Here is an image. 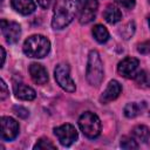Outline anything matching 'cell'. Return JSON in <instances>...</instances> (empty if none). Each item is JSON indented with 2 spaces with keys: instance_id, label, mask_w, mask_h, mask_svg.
<instances>
[{
  "instance_id": "obj_1",
  "label": "cell",
  "mask_w": 150,
  "mask_h": 150,
  "mask_svg": "<svg viewBox=\"0 0 150 150\" xmlns=\"http://www.w3.org/2000/svg\"><path fill=\"white\" fill-rule=\"evenodd\" d=\"M83 0H56L53 12L52 26L54 29H62L76 16Z\"/></svg>"
},
{
  "instance_id": "obj_2",
  "label": "cell",
  "mask_w": 150,
  "mask_h": 150,
  "mask_svg": "<svg viewBox=\"0 0 150 150\" xmlns=\"http://www.w3.org/2000/svg\"><path fill=\"white\" fill-rule=\"evenodd\" d=\"M50 49V42L43 35H32L23 43V53L28 57L42 59L45 57Z\"/></svg>"
},
{
  "instance_id": "obj_3",
  "label": "cell",
  "mask_w": 150,
  "mask_h": 150,
  "mask_svg": "<svg viewBox=\"0 0 150 150\" xmlns=\"http://www.w3.org/2000/svg\"><path fill=\"white\" fill-rule=\"evenodd\" d=\"M103 63L100 57V54L96 50H91L88 55V63H87V81L90 86L98 87L103 81Z\"/></svg>"
},
{
  "instance_id": "obj_4",
  "label": "cell",
  "mask_w": 150,
  "mask_h": 150,
  "mask_svg": "<svg viewBox=\"0 0 150 150\" xmlns=\"http://www.w3.org/2000/svg\"><path fill=\"white\" fill-rule=\"evenodd\" d=\"M79 127L88 138H96L101 134V121L91 111H86L80 116Z\"/></svg>"
},
{
  "instance_id": "obj_5",
  "label": "cell",
  "mask_w": 150,
  "mask_h": 150,
  "mask_svg": "<svg viewBox=\"0 0 150 150\" xmlns=\"http://www.w3.org/2000/svg\"><path fill=\"white\" fill-rule=\"evenodd\" d=\"M54 76H55L57 84L63 90H66L68 93L75 91V83H74L73 79L70 77L69 67L66 63H60L56 66V68L54 70Z\"/></svg>"
},
{
  "instance_id": "obj_6",
  "label": "cell",
  "mask_w": 150,
  "mask_h": 150,
  "mask_svg": "<svg viewBox=\"0 0 150 150\" xmlns=\"http://www.w3.org/2000/svg\"><path fill=\"white\" fill-rule=\"evenodd\" d=\"M54 134L57 137L59 142L63 145V146H69L71 145L76 139H77V131L75 129L74 125L71 124H62L57 128L54 129Z\"/></svg>"
},
{
  "instance_id": "obj_7",
  "label": "cell",
  "mask_w": 150,
  "mask_h": 150,
  "mask_svg": "<svg viewBox=\"0 0 150 150\" xmlns=\"http://www.w3.org/2000/svg\"><path fill=\"white\" fill-rule=\"evenodd\" d=\"M1 33L7 43H15L21 34V27L19 23L14 21H7L5 19L1 20Z\"/></svg>"
},
{
  "instance_id": "obj_8",
  "label": "cell",
  "mask_w": 150,
  "mask_h": 150,
  "mask_svg": "<svg viewBox=\"0 0 150 150\" xmlns=\"http://www.w3.org/2000/svg\"><path fill=\"white\" fill-rule=\"evenodd\" d=\"M19 134L18 122L8 116L1 117V138L4 141H12Z\"/></svg>"
},
{
  "instance_id": "obj_9",
  "label": "cell",
  "mask_w": 150,
  "mask_h": 150,
  "mask_svg": "<svg viewBox=\"0 0 150 150\" xmlns=\"http://www.w3.org/2000/svg\"><path fill=\"white\" fill-rule=\"evenodd\" d=\"M138 68V60L135 59V57H125L123 59L118 66H117V71L121 76L123 77H127V79H134L135 74H136V70Z\"/></svg>"
},
{
  "instance_id": "obj_10",
  "label": "cell",
  "mask_w": 150,
  "mask_h": 150,
  "mask_svg": "<svg viewBox=\"0 0 150 150\" xmlns=\"http://www.w3.org/2000/svg\"><path fill=\"white\" fill-rule=\"evenodd\" d=\"M97 8H98L97 0H86L84 5H83V8L81 11L80 23L87 25V23L91 22L95 19V16H96Z\"/></svg>"
},
{
  "instance_id": "obj_11",
  "label": "cell",
  "mask_w": 150,
  "mask_h": 150,
  "mask_svg": "<svg viewBox=\"0 0 150 150\" xmlns=\"http://www.w3.org/2000/svg\"><path fill=\"white\" fill-rule=\"evenodd\" d=\"M121 91H122L121 84L116 80H112V81H110L108 83V87L102 93V95L100 97V101L102 103H109V102L116 100L118 97V95L121 94Z\"/></svg>"
},
{
  "instance_id": "obj_12",
  "label": "cell",
  "mask_w": 150,
  "mask_h": 150,
  "mask_svg": "<svg viewBox=\"0 0 150 150\" xmlns=\"http://www.w3.org/2000/svg\"><path fill=\"white\" fill-rule=\"evenodd\" d=\"M29 74L32 80L38 84H45L48 81L47 70L40 63H32L29 66Z\"/></svg>"
},
{
  "instance_id": "obj_13",
  "label": "cell",
  "mask_w": 150,
  "mask_h": 150,
  "mask_svg": "<svg viewBox=\"0 0 150 150\" xmlns=\"http://www.w3.org/2000/svg\"><path fill=\"white\" fill-rule=\"evenodd\" d=\"M11 4L12 7L22 15H29L36 8L35 2L33 0H12Z\"/></svg>"
},
{
  "instance_id": "obj_14",
  "label": "cell",
  "mask_w": 150,
  "mask_h": 150,
  "mask_svg": "<svg viewBox=\"0 0 150 150\" xmlns=\"http://www.w3.org/2000/svg\"><path fill=\"white\" fill-rule=\"evenodd\" d=\"M14 94L18 98L25 100V101H32L35 98L36 94L35 90L23 83H16L14 84Z\"/></svg>"
},
{
  "instance_id": "obj_15",
  "label": "cell",
  "mask_w": 150,
  "mask_h": 150,
  "mask_svg": "<svg viewBox=\"0 0 150 150\" xmlns=\"http://www.w3.org/2000/svg\"><path fill=\"white\" fill-rule=\"evenodd\" d=\"M103 16H104V20H105L107 22L114 25V23L121 21V19H122V13H121V11H120L117 7H115V6H112V5H109V6L105 8V11H104Z\"/></svg>"
},
{
  "instance_id": "obj_16",
  "label": "cell",
  "mask_w": 150,
  "mask_h": 150,
  "mask_svg": "<svg viewBox=\"0 0 150 150\" xmlns=\"http://www.w3.org/2000/svg\"><path fill=\"white\" fill-rule=\"evenodd\" d=\"M131 136L134 139L142 142V143H145L150 138V130L145 125H136L131 131Z\"/></svg>"
},
{
  "instance_id": "obj_17",
  "label": "cell",
  "mask_w": 150,
  "mask_h": 150,
  "mask_svg": "<svg viewBox=\"0 0 150 150\" xmlns=\"http://www.w3.org/2000/svg\"><path fill=\"white\" fill-rule=\"evenodd\" d=\"M93 36L95 38V40H96L97 42L104 43V42H107L108 39H109V32H108V29H107L104 26H102V25H96V26H94V28H93Z\"/></svg>"
},
{
  "instance_id": "obj_18",
  "label": "cell",
  "mask_w": 150,
  "mask_h": 150,
  "mask_svg": "<svg viewBox=\"0 0 150 150\" xmlns=\"http://www.w3.org/2000/svg\"><path fill=\"white\" fill-rule=\"evenodd\" d=\"M135 82L141 88H150V74L146 70L137 71L134 76Z\"/></svg>"
},
{
  "instance_id": "obj_19",
  "label": "cell",
  "mask_w": 150,
  "mask_h": 150,
  "mask_svg": "<svg viewBox=\"0 0 150 150\" xmlns=\"http://www.w3.org/2000/svg\"><path fill=\"white\" fill-rule=\"evenodd\" d=\"M142 111H143L142 104L136 103V102L128 103V104L124 107V115H125L127 117H129V118H134V117H136V116L139 115Z\"/></svg>"
},
{
  "instance_id": "obj_20",
  "label": "cell",
  "mask_w": 150,
  "mask_h": 150,
  "mask_svg": "<svg viewBox=\"0 0 150 150\" xmlns=\"http://www.w3.org/2000/svg\"><path fill=\"white\" fill-rule=\"evenodd\" d=\"M121 146L123 149H137L138 148V144H137V141L134 139L132 137L123 136L121 138Z\"/></svg>"
},
{
  "instance_id": "obj_21",
  "label": "cell",
  "mask_w": 150,
  "mask_h": 150,
  "mask_svg": "<svg viewBox=\"0 0 150 150\" xmlns=\"http://www.w3.org/2000/svg\"><path fill=\"white\" fill-rule=\"evenodd\" d=\"M34 149H42V150L52 149V150H54V149H56V146L53 144V142L50 139H48V138H40L36 142V144L34 145Z\"/></svg>"
},
{
  "instance_id": "obj_22",
  "label": "cell",
  "mask_w": 150,
  "mask_h": 150,
  "mask_svg": "<svg viewBox=\"0 0 150 150\" xmlns=\"http://www.w3.org/2000/svg\"><path fill=\"white\" fill-rule=\"evenodd\" d=\"M134 30H135V23L131 21V22H128L122 29H121V34L124 39H129L132 34H134Z\"/></svg>"
},
{
  "instance_id": "obj_23",
  "label": "cell",
  "mask_w": 150,
  "mask_h": 150,
  "mask_svg": "<svg viewBox=\"0 0 150 150\" xmlns=\"http://www.w3.org/2000/svg\"><path fill=\"white\" fill-rule=\"evenodd\" d=\"M137 50L141 54H150V40L139 43L137 47Z\"/></svg>"
},
{
  "instance_id": "obj_24",
  "label": "cell",
  "mask_w": 150,
  "mask_h": 150,
  "mask_svg": "<svg viewBox=\"0 0 150 150\" xmlns=\"http://www.w3.org/2000/svg\"><path fill=\"white\" fill-rule=\"evenodd\" d=\"M115 2L127 9H131L135 7V0H115Z\"/></svg>"
},
{
  "instance_id": "obj_25",
  "label": "cell",
  "mask_w": 150,
  "mask_h": 150,
  "mask_svg": "<svg viewBox=\"0 0 150 150\" xmlns=\"http://www.w3.org/2000/svg\"><path fill=\"white\" fill-rule=\"evenodd\" d=\"M14 112L19 116V117H21V118H26V117H28V115H29V112H28V110L27 109H25L23 107H14Z\"/></svg>"
},
{
  "instance_id": "obj_26",
  "label": "cell",
  "mask_w": 150,
  "mask_h": 150,
  "mask_svg": "<svg viewBox=\"0 0 150 150\" xmlns=\"http://www.w3.org/2000/svg\"><path fill=\"white\" fill-rule=\"evenodd\" d=\"M0 87H1V91H0V100L1 101H4L7 96H8V89H7V86H6V83H5V81L4 80H1L0 81Z\"/></svg>"
},
{
  "instance_id": "obj_27",
  "label": "cell",
  "mask_w": 150,
  "mask_h": 150,
  "mask_svg": "<svg viewBox=\"0 0 150 150\" xmlns=\"http://www.w3.org/2000/svg\"><path fill=\"white\" fill-rule=\"evenodd\" d=\"M50 1H52V0H38V4H39L42 8H47V7L50 5Z\"/></svg>"
},
{
  "instance_id": "obj_28",
  "label": "cell",
  "mask_w": 150,
  "mask_h": 150,
  "mask_svg": "<svg viewBox=\"0 0 150 150\" xmlns=\"http://www.w3.org/2000/svg\"><path fill=\"white\" fill-rule=\"evenodd\" d=\"M0 50H1V67H2V66H4V63H5L6 53H5V49H4V47H0Z\"/></svg>"
},
{
  "instance_id": "obj_29",
  "label": "cell",
  "mask_w": 150,
  "mask_h": 150,
  "mask_svg": "<svg viewBox=\"0 0 150 150\" xmlns=\"http://www.w3.org/2000/svg\"><path fill=\"white\" fill-rule=\"evenodd\" d=\"M148 21H149V26H150V16H149V20Z\"/></svg>"
}]
</instances>
